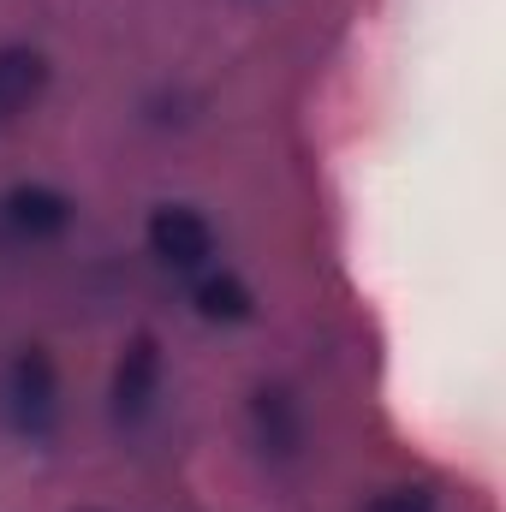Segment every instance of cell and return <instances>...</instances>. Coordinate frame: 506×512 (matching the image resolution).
I'll return each mask as SVG.
<instances>
[{
    "instance_id": "cell-1",
    "label": "cell",
    "mask_w": 506,
    "mask_h": 512,
    "mask_svg": "<svg viewBox=\"0 0 506 512\" xmlns=\"http://www.w3.org/2000/svg\"><path fill=\"white\" fill-rule=\"evenodd\" d=\"M60 417H66V387H60V364L48 346H18L0 370V423L42 447L60 435Z\"/></svg>"
},
{
    "instance_id": "cell-2",
    "label": "cell",
    "mask_w": 506,
    "mask_h": 512,
    "mask_svg": "<svg viewBox=\"0 0 506 512\" xmlns=\"http://www.w3.org/2000/svg\"><path fill=\"white\" fill-rule=\"evenodd\" d=\"M143 245H149V256L167 274H185V280H197L203 268H215V251H221L215 221L203 209H191V203H155L149 221H143Z\"/></svg>"
},
{
    "instance_id": "cell-3",
    "label": "cell",
    "mask_w": 506,
    "mask_h": 512,
    "mask_svg": "<svg viewBox=\"0 0 506 512\" xmlns=\"http://www.w3.org/2000/svg\"><path fill=\"white\" fill-rule=\"evenodd\" d=\"M161 393H167V352H161V340L155 334H131L120 364H114V387H108L114 429H143L161 411Z\"/></svg>"
},
{
    "instance_id": "cell-4",
    "label": "cell",
    "mask_w": 506,
    "mask_h": 512,
    "mask_svg": "<svg viewBox=\"0 0 506 512\" xmlns=\"http://www.w3.org/2000/svg\"><path fill=\"white\" fill-rule=\"evenodd\" d=\"M251 441L268 465H292L304 453V405L292 387H256L251 393Z\"/></svg>"
},
{
    "instance_id": "cell-5",
    "label": "cell",
    "mask_w": 506,
    "mask_h": 512,
    "mask_svg": "<svg viewBox=\"0 0 506 512\" xmlns=\"http://www.w3.org/2000/svg\"><path fill=\"white\" fill-rule=\"evenodd\" d=\"M0 215L18 239H60L72 227V197L54 185H12L0 197Z\"/></svg>"
},
{
    "instance_id": "cell-6",
    "label": "cell",
    "mask_w": 506,
    "mask_h": 512,
    "mask_svg": "<svg viewBox=\"0 0 506 512\" xmlns=\"http://www.w3.org/2000/svg\"><path fill=\"white\" fill-rule=\"evenodd\" d=\"M48 78H54V66H48L42 48H24V42L0 48V126L24 120L48 96Z\"/></svg>"
},
{
    "instance_id": "cell-7",
    "label": "cell",
    "mask_w": 506,
    "mask_h": 512,
    "mask_svg": "<svg viewBox=\"0 0 506 512\" xmlns=\"http://www.w3.org/2000/svg\"><path fill=\"white\" fill-rule=\"evenodd\" d=\"M191 298H197V316H203V322H221V328H239V322L256 316V292L233 274V268H203Z\"/></svg>"
},
{
    "instance_id": "cell-8",
    "label": "cell",
    "mask_w": 506,
    "mask_h": 512,
    "mask_svg": "<svg viewBox=\"0 0 506 512\" xmlns=\"http://www.w3.org/2000/svg\"><path fill=\"white\" fill-rule=\"evenodd\" d=\"M364 512H441V507H435L429 489H381Z\"/></svg>"
}]
</instances>
